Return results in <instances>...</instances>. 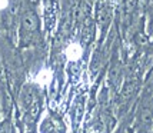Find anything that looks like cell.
<instances>
[{"mask_svg":"<svg viewBox=\"0 0 153 133\" xmlns=\"http://www.w3.org/2000/svg\"><path fill=\"white\" fill-rule=\"evenodd\" d=\"M52 80H53V72H52V69H49V67L40 69L33 77V82L36 85H39L40 87H47L52 83Z\"/></svg>","mask_w":153,"mask_h":133,"instance_id":"cell-1","label":"cell"},{"mask_svg":"<svg viewBox=\"0 0 153 133\" xmlns=\"http://www.w3.org/2000/svg\"><path fill=\"white\" fill-rule=\"evenodd\" d=\"M65 56L67 62H77L83 56V47L77 42H72L65 49Z\"/></svg>","mask_w":153,"mask_h":133,"instance_id":"cell-2","label":"cell"},{"mask_svg":"<svg viewBox=\"0 0 153 133\" xmlns=\"http://www.w3.org/2000/svg\"><path fill=\"white\" fill-rule=\"evenodd\" d=\"M9 6V0H0V10H4Z\"/></svg>","mask_w":153,"mask_h":133,"instance_id":"cell-3","label":"cell"}]
</instances>
